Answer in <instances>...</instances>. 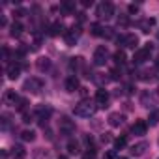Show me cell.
I'll use <instances>...</instances> for the list:
<instances>
[{
    "instance_id": "cell-1",
    "label": "cell",
    "mask_w": 159,
    "mask_h": 159,
    "mask_svg": "<svg viewBox=\"0 0 159 159\" xmlns=\"http://www.w3.org/2000/svg\"><path fill=\"white\" fill-rule=\"evenodd\" d=\"M94 111H96V107L90 101H86V99H83L81 103L75 105V109H73V112L77 116H90V114H94Z\"/></svg>"
},
{
    "instance_id": "cell-2",
    "label": "cell",
    "mask_w": 159,
    "mask_h": 159,
    "mask_svg": "<svg viewBox=\"0 0 159 159\" xmlns=\"http://www.w3.org/2000/svg\"><path fill=\"white\" fill-rule=\"evenodd\" d=\"M150 54H152V45L148 43L146 47L139 49V51H137V52L133 54V62H135V64H142V62L150 60Z\"/></svg>"
},
{
    "instance_id": "cell-3",
    "label": "cell",
    "mask_w": 159,
    "mask_h": 159,
    "mask_svg": "<svg viewBox=\"0 0 159 159\" xmlns=\"http://www.w3.org/2000/svg\"><path fill=\"white\" fill-rule=\"evenodd\" d=\"M41 88H43V81H41V79H38V77H30L28 81L25 83V90H26V92L38 94Z\"/></svg>"
},
{
    "instance_id": "cell-4",
    "label": "cell",
    "mask_w": 159,
    "mask_h": 159,
    "mask_svg": "<svg viewBox=\"0 0 159 159\" xmlns=\"http://www.w3.org/2000/svg\"><path fill=\"white\" fill-rule=\"evenodd\" d=\"M58 127H60V131H62L64 135H71V133L75 131V122H73L71 118H67V116H62L60 122H58Z\"/></svg>"
},
{
    "instance_id": "cell-5",
    "label": "cell",
    "mask_w": 159,
    "mask_h": 159,
    "mask_svg": "<svg viewBox=\"0 0 159 159\" xmlns=\"http://www.w3.org/2000/svg\"><path fill=\"white\" fill-rule=\"evenodd\" d=\"M112 15H114V6H112L111 2H103V4L98 6V17L109 19V17H112Z\"/></svg>"
},
{
    "instance_id": "cell-6",
    "label": "cell",
    "mask_w": 159,
    "mask_h": 159,
    "mask_svg": "<svg viewBox=\"0 0 159 159\" xmlns=\"http://www.w3.org/2000/svg\"><path fill=\"white\" fill-rule=\"evenodd\" d=\"M116 39H118V43H120V45L129 47V49H135V47H137V43H139V38H137L135 34H125V36H120V38H116Z\"/></svg>"
},
{
    "instance_id": "cell-7",
    "label": "cell",
    "mask_w": 159,
    "mask_h": 159,
    "mask_svg": "<svg viewBox=\"0 0 159 159\" xmlns=\"http://www.w3.org/2000/svg\"><path fill=\"white\" fill-rule=\"evenodd\" d=\"M107 62V47H98L96 52H94V64L96 66H103Z\"/></svg>"
},
{
    "instance_id": "cell-8",
    "label": "cell",
    "mask_w": 159,
    "mask_h": 159,
    "mask_svg": "<svg viewBox=\"0 0 159 159\" xmlns=\"http://www.w3.org/2000/svg\"><path fill=\"white\" fill-rule=\"evenodd\" d=\"M107 103H109V92L107 90H98L96 92V105L98 107H101V109H105L107 107Z\"/></svg>"
},
{
    "instance_id": "cell-9",
    "label": "cell",
    "mask_w": 159,
    "mask_h": 159,
    "mask_svg": "<svg viewBox=\"0 0 159 159\" xmlns=\"http://www.w3.org/2000/svg\"><path fill=\"white\" fill-rule=\"evenodd\" d=\"M146 129H148V124L144 120H135V124H133V133L135 135H144Z\"/></svg>"
},
{
    "instance_id": "cell-10",
    "label": "cell",
    "mask_w": 159,
    "mask_h": 159,
    "mask_svg": "<svg viewBox=\"0 0 159 159\" xmlns=\"http://www.w3.org/2000/svg\"><path fill=\"white\" fill-rule=\"evenodd\" d=\"M124 114H120V112H112L111 116H109V124L112 125V127H118V125H122L124 124Z\"/></svg>"
},
{
    "instance_id": "cell-11",
    "label": "cell",
    "mask_w": 159,
    "mask_h": 159,
    "mask_svg": "<svg viewBox=\"0 0 159 159\" xmlns=\"http://www.w3.org/2000/svg\"><path fill=\"white\" fill-rule=\"evenodd\" d=\"M79 88V79L77 77H67L66 79V90L67 92H75Z\"/></svg>"
},
{
    "instance_id": "cell-12",
    "label": "cell",
    "mask_w": 159,
    "mask_h": 159,
    "mask_svg": "<svg viewBox=\"0 0 159 159\" xmlns=\"http://www.w3.org/2000/svg\"><path fill=\"white\" fill-rule=\"evenodd\" d=\"M146 148H148V142H139V144L131 146V153L133 155H142L146 152Z\"/></svg>"
},
{
    "instance_id": "cell-13",
    "label": "cell",
    "mask_w": 159,
    "mask_h": 159,
    "mask_svg": "<svg viewBox=\"0 0 159 159\" xmlns=\"http://www.w3.org/2000/svg\"><path fill=\"white\" fill-rule=\"evenodd\" d=\"M69 67H71V69H84V60H83L81 56L71 58V62H69Z\"/></svg>"
},
{
    "instance_id": "cell-14",
    "label": "cell",
    "mask_w": 159,
    "mask_h": 159,
    "mask_svg": "<svg viewBox=\"0 0 159 159\" xmlns=\"http://www.w3.org/2000/svg\"><path fill=\"white\" fill-rule=\"evenodd\" d=\"M10 34H11L13 38H19V36L23 34V25H21V23H13V25H11V30H10Z\"/></svg>"
},
{
    "instance_id": "cell-15",
    "label": "cell",
    "mask_w": 159,
    "mask_h": 159,
    "mask_svg": "<svg viewBox=\"0 0 159 159\" xmlns=\"http://www.w3.org/2000/svg\"><path fill=\"white\" fill-rule=\"evenodd\" d=\"M19 71H21V67L15 66V64H11V66L8 67V79H17V77H19Z\"/></svg>"
},
{
    "instance_id": "cell-16",
    "label": "cell",
    "mask_w": 159,
    "mask_h": 159,
    "mask_svg": "<svg viewBox=\"0 0 159 159\" xmlns=\"http://www.w3.org/2000/svg\"><path fill=\"white\" fill-rule=\"evenodd\" d=\"M11 153H13V157H15V159H25V157H26V150H25L23 146H15Z\"/></svg>"
},
{
    "instance_id": "cell-17",
    "label": "cell",
    "mask_w": 159,
    "mask_h": 159,
    "mask_svg": "<svg viewBox=\"0 0 159 159\" xmlns=\"http://www.w3.org/2000/svg\"><path fill=\"white\" fill-rule=\"evenodd\" d=\"M64 32H66V30H64V26H62L60 23H54V25L51 26V32H49V34H51V36H58V34H62V36H64Z\"/></svg>"
},
{
    "instance_id": "cell-18",
    "label": "cell",
    "mask_w": 159,
    "mask_h": 159,
    "mask_svg": "<svg viewBox=\"0 0 159 159\" xmlns=\"http://www.w3.org/2000/svg\"><path fill=\"white\" fill-rule=\"evenodd\" d=\"M90 32H92V36H103V26L99 23H92L90 25Z\"/></svg>"
},
{
    "instance_id": "cell-19",
    "label": "cell",
    "mask_w": 159,
    "mask_h": 159,
    "mask_svg": "<svg viewBox=\"0 0 159 159\" xmlns=\"http://www.w3.org/2000/svg\"><path fill=\"white\" fill-rule=\"evenodd\" d=\"M64 39H66V43H67L69 47L77 43V36L73 34V30H71V32H64Z\"/></svg>"
},
{
    "instance_id": "cell-20",
    "label": "cell",
    "mask_w": 159,
    "mask_h": 159,
    "mask_svg": "<svg viewBox=\"0 0 159 159\" xmlns=\"http://www.w3.org/2000/svg\"><path fill=\"white\" fill-rule=\"evenodd\" d=\"M4 99H6V101H11V103L15 105V103H17L21 98L15 94V90H8V92H6V96H4Z\"/></svg>"
},
{
    "instance_id": "cell-21",
    "label": "cell",
    "mask_w": 159,
    "mask_h": 159,
    "mask_svg": "<svg viewBox=\"0 0 159 159\" xmlns=\"http://www.w3.org/2000/svg\"><path fill=\"white\" fill-rule=\"evenodd\" d=\"M21 139H23L25 142H32V140L36 139V133H34V131H30V129H26V131H23V133H21Z\"/></svg>"
},
{
    "instance_id": "cell-22",
    "label": "cell",
    "mask_w": 159,
    "mask_h": 159,
    "mask_svg": "<svg viewBox=\"0 0 159 159\" xmlns=\"http://www.w3.org/2000/svg\"><path fill=\"white\" fill-rule=\"evenodd\" d=\"M127 144V137L125 135H122V137H118V139H114V148L116 150H120V148H124Z\"/></svg>"
},
{
    "instance_id": "cell-23",
    "label": "cell",
    "mask_w": 159,
    "mask_h": 159,
    "mask_svg": "<svg viewBox=\"0 0 159 159\" xmlns=\"http://www.w3.org/2000/svg\"><path fill=\"white\" fill-rule=\"evenodd\" d=\"M67 152L69 153H79V152H81V150H79V142L77 140H69L67 142Z\"/></svg>"
},
{
    "instance_id": "cell-24",
    "label": "cell",
    "mask_w": 159,
    "mask_h": 159,
    "mask_svg": "<svg viewBox=\"0 0 159 159\" xmlns=\"http://www.w3.org/2000/svg\"><path fill=\"white\" fill-rule=\"evenodd\" d=\"M153 19H144L142 23H140V28H142V32H150V28L153 26Z\"/></svg>"
},
{
    "instance_id": "cell-25",
    "label": "cell",
    "mask_w": 159,
    "mask_h": 159,
    "mask_svg": "<svg viewBox=\"0 0 159 159\" xmlns=\"http://www.w3.org/2000/svg\"><path fill=\"white\" fill-rule=\"evenodd\" d=\"M60 10H62L64 13H71V11L75 10V2H64V4L60 6Z\"/></svg>"
},
{
    "instance_id": "cell-26",
    "label": "cell",
    "mask_w": 159,
    "mask_h": 159,
    "mask_svg": "<svg viewBox=\"0 0 159 159\" xmlns=\"http://www.w3.org/2000/svg\"><path fill=\"white\" fill-rule=\"evenodd\" d=\"M114 62L122 66V64L125 62V52H124V51H116V52H114Z\"/></svg>"
},
{
    "instance_id": "cell-27",
    "label": "cell",
    "mask_w": 159,
    "mask_h": 159,
    "mask_svg": "<svg viewBox=\"0 0 159 159\" xmlns=\"http://www.w3.org/2000/svg\"><path fill=\"white\" fill-rule=\"evenodd\" d=\"M49 66H51V62H49V58H39L38 60V67L43 71V69H49Z\"/></svg>"
},
{
    "instance_id": "cell-28",
    "label": "cell",
    "mask_w": 159,
    "mask_h": 159,
    "mask_svg": "<svg viewBox=\"0 0 159 159\" xmlns=\"http://www.w3.org/2000/svg\"><path fill=\"white\" fill-rule=\"evenodd\" d=\"M103 38H107V39L114 38V30L112 28H103Z\"/></svg>"
},
{
    "instance_id": "cell-29",
    "label": "cell",
    "mask_w": 159,
    "mask_h": 159,
    "mask_svg": "<svg viewBox=\"0 0 159 159\" xmlns=\"http://www.w3.org/2000/svg\"><path fill=\"white\" fill-rule=\"evenodd\" d=\"M26 105H28V101H26V99H19V101H17V111H21V112H23V111L26 109Z\"/></svg>"
},
{
    "instance_id": "cell-30",
    "label": "cell",
    "mask_w": 159,
    "mask_h": 159,
    "mask_svg": "<svg viewBox=\"0 0 159 159\" xmlns=\"http://www.w3.org/2000/svg\"><path fill=\"white\" fill-rule=\"evenodd\" d=\"M150 124H152V125L159 124V112H152V114H150Z\"/></svg>"
},
{
    "instance_id": "cell-31",
    "label": "cell",
    "mask_w": 159,
    "mask_h": 159,
    "mask_svg": "<svg viewBox=\"0 0 159 159\" xmlns=\"http://www.w3.org/2000/svg\"><path fill=\"white\" fill-rule=\"evenodd\" d=\"M103 159H116V155H114V152H112V150H109V152H105Z\"/></svg>"
},
{
    "instance_id": "cell-32",
    "label": "cell",
    "mask_w": 159,
    "mask_h": 159,
    "mask_svg": "<svg viewBox=\"0 0 159 159\" xmlns=\"http://www.w3.org/2000/svg\"><path fill=\"white\" fill-rule=\"evenodd\" d=\"M13 15H15V17H23V15H26V11H25V10H15Z\"/></svg>"
},
{
    "instance_id": "cell-33",
    "label": "cell",
    "mask_w": 159,
    "mask_h": 159,
    "mask_svg": "<svg viewBox=\"0 0 159 159\" xmlns=\"http://www.w3.org/2000/svg\"><path fill=\"white\" fill-rule=\"evenodd\" d=\"M127 23H129V21H127V17H120V19H118V26H120V25H122V26H125Z\"/></svg>"
},
{
    "instance_id": "cell-34",
    "label": "cell",
    "mask_w": 159,
    "mask_h": 159,
    "mask_svg": "<svg viewBox=\"0 0 159 159\" xmlns=\"http://www.w3.org/2000/svg\"><path fill=\"white\" fill-rule=\"evenodd\" d=\"M23 122L25 124H30L32 122V114H23Z\"/></svg>"
},
{
    "instance_id": "cell-35",
    "label": "cell",
    "mask_w": 159,
    "mask_h": 159,
    "mask_svg": "<svg viewBox=\"0 0 159 159\" xmlns=\"http://www.w3.org/2000/svg\"><path fill=\"white\" fill-rule=\"evenodd\" d=\"M137 11H139V6L131 4V6H129V13H137Z\"/></svg>"
},
{
    "instance_id": "cell-36",
    "label": "cell",
    "mask_w": 159,
    "mask_h": 159,
    "mask_svg": "<svg viewBox=\"0 0 159 159\" xmlns=\"http://www.w3.org/2000/svg\"><path fill=\"white\" fill-rule=\"evenodd\" d=\"M101 139H103V142H109V140H111V133H105Z\"/></svg>"
},
{
    "instance_id": "cell-37",
    "label": "cell",
    "mask_w": 159,
    "mask_h": 159,
    "mask_svg": "<svg viewBox=\"0 0 159 159\" xmlns=\"http://www.w3.org/2000/svg\"><path fill=\"white\" fill-rule=\"evenodd\" d=\"M83 159H94V152H88V153H86Z\"/></svg>"
},
{
    "instance_id": "cell-38",
    "label": "cell",
    "mask_w": 159,
    "mask_h": 159,
    "mask_svg": "<svg viewBox=\"0 0 159 159\" xmlns=\"http://www.w3.org/2000/svg\"><path fill=\"white\" fill-rule=\"evenodd\" d=\"M77 19H79V23H84V19H86V17H84V13H79V17H77Z\"/></svg>"
},
{
    "instance_id": "cell-39",
    "label": "cell",
    "mask_w": 159,
    "mask_h": 159,
    "mask_svg": "<svg viewBox=\"0 0 159 159\" xmlns=\"http://www.w3.org/2000/svg\"><path fill=\"white\" fill-rule=\"evenodd\" d=\"M83 6L86 8V6H92V0H84V2H83Z\"/></svg>"
},
{
    "instance_id": "cell-40",
    "label": "cell",
    "mask_w": 159,
    "mask_h": 159,
    "mask_svg": "<svg viewBox=\"0 0 159 159\" xmlns=\"http://www.w3.org/2000/svg\"><path fill=\"white\" fill-rule=\"evenodd\" d=\"M58 159H67V157H66V155H60V157H58Z\"/></svg>"
},
{
    "instance_id": "cell-41",
    "label": "cell",
    "mask_w": 159,
    "mask_h": 159,
    "mask_svg": "<svg viewBox=\"0 0 159 159\" xmlns=\"http://www.w3.org/2000/svg\"><path fill=\"white\" fill-rule=\"evenodd\" d=\"M118 159H127V157H118Z\"/></svg>"
}]
</instances>
